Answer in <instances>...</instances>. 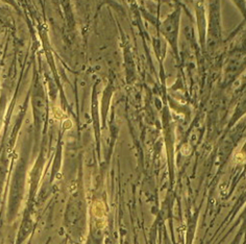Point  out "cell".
I'll return each instance as SVG.
<instances>
[{"instance_id": "obj_2", "label": "cell", "mask_w": 246, "mask_h": 244, "mask_svg": "<svg viewBox=\"0 0 246 244\" xmlns=\"http://www.w3.org/2000/svg\"><path fill=\"white\" fill-rule=\"evenodd\" d=\"M93 214L96 218H102L104 217L105 214V207H104L103 203L101 201H96L93 205Z\"/></svg>"}, {"instance_id": "obj_1", "label": "cell", "mask_w": 246, "mask_h": 244, "mask_svg": "<svg viewBox=\"0 0 246 244\" xmlns=\"http://www.w3.org/2000/svg\"><path fill=\"white\" fill-rule=\"evenodd\" d=\"M178 22H179V14H172L168 17L163 25V34L169 40L171 44L176 41L177 30H178Z\"/></svg>"}]
</instances>
